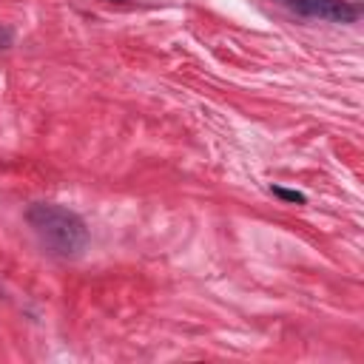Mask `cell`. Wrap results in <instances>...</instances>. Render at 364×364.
Wrapping results in <instances>:
<instances>
[{"mask_svg":"<svg viewBox=\"0 0 364 364\" xmlns=\"http://www.w3.org/2000/svg\"><path fill=\"white\" fill-rule=\"evenodd\" d=\"M26 222L40 245L60 259H77L88 247V225L80 213L57 202H34L26 210Z\"/></svg>","mask_w":364,"mask_h":364,"instance_id":"cell-1","label":"cell"},{"mask_svg":"<svg viewBox=\"0 0 364 364\" xmlns=\"http://www.w3.org/2000/svg\"><path fill=\"white\" fill-rule=\"evenodd\" d=\"M276 3L307 20L355 23L361 17V3H353V0H276Z\"/></svg>","mask_w":364,"mask_h":364,"instance_id":"cell-2","label":"cell"},{"mask_svg":"<svg viewBox=\"0 0 364 364\" xmlns=\"http://www.w3.org/2000/svg\"><path fill=\"white\" fill-rule=\"evenodd\" d=\"M270 193L279 196L282 202H293V205H304L307 202V196L301 191H290V188H282V185H270Z\"/></svg>","mask_w":364,"mask_h":364,"instance_id":"cell-3","label":"cell"},{"mask_svg":"<svg viewBox=\"0 0 364 364\" xmlns=\"http://www.w3.org/2000/svg\"><path fill=\"white\" fill-rule=\"evenodd\" d=\"M11 46H14V31L9 26H0V51H6Z\"/></svg>","mask_w":364,"mask_h":364,"instance_id":"cell-4","label":"cell"}]
</instances>
